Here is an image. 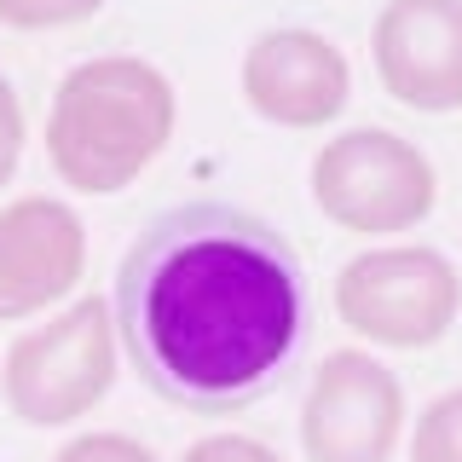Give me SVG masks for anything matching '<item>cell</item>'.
Instances as JSON below:
<instances>
[{
	"label": "cell",
	"instance_id": "obj_1",
	"mask_svg": "<svg viewBox=\"0 0 462 462\" xmlns=\"http://www.w3.org/2000/svg\"><path fill=\"white\" fill-rule=\"evenodd\" d=\"M116 329L168 404L231 416L278 393L307 353V266L260 214L191 202L151 220L122 254Z\"/></svg>",
	"mask_w": 462,
	"mask_h": 462
},
{
	"label": "cell",
	"instance_id": "obj_2",
	"mask_svg": "<svg viewBox=\"0 0 462 462\" xmlns=\"http://www.w3.org/2000/svg\"><path fill=\"white\" fill-rule=\"evenodd\" d=\"M173 81L144 58H87L52 93L47 156L87 197L127 191L173 139Z\"/></svg>",
	"mask_w": 462,
	"mask_h": 462
},
{
	"label": "cell",
	"instance_id": "obj_3",
	"mask_svg": "<svg viewBox=\"0 0 462 462\" xmlns=\"http://www.w3.org/2000/svg\"><path fill=\"white\" fill-rule=\"evenodd\" d=\"M433 197H439L433 162L387 127H353L312 156V202L341 231L365 237L411 231L433 214Z\"/></svg>",
	"mask_w": 462,
	"mask_h": 462
},
{
	"label": "cell",
	"instance_id": "obj_4",
	"mask_svg": "<svg viewBox=\"0 0 462 462\" xmlns=\"http://www.w3.org/2000/svg\"><path fill=\"white\" fill-rule=\"evenodd\" d=\"M336 312L353 336L375 346H433L462 312V278L439 249H365L336 278Z\"/></svg>",
	"mask_w": 462,
	"mask_h": 462
},
{
	"label": "cell",
	"instance_id": "obj_5",
	"mask_svg": "<svg viewBox=\"0 0 462 462\" xmlns=\"http://www.w3.org/2000/svg\"><path fill=\"white\" fill-rule=\"evenodd\" d=\"M116 382V324L98 295L29 329L6 353V404L29 428H64L87 416Z\"/></svg>",
	"mask_w": 462,
	"mask_h": 462
},
{
	"label": "cell",
	"instance_id": "obj_6",
	"mask_svg": "<svg viewBox=\"0 0 462 462\" xmlns=\"http://www.w3.org/2000/svg\"><path fill=\"white\" fill-rule=\"evenodd\" d=\"M404 428V387L370 353H329L300 404L307 462H387Z\"/></svg>",
	"mask_w": 462,
	"mask_h": 462
},
{
	"label": "cell",
	"instance_id": "obj_7",
	"mask_svg": "<svg viewBox=\"0 0 462 462\" xmlns=\"http://www.w3.org/2000/svg\"><path fill=\"white\" fill-rule=\"evenodd\" d=\"M370 52L382 87L404 110H462V0H387Z\"/></svg>",
	"mask_w": 462,
	"mask_h": 462
},
{
	"label": "cell",
	"instance_id": "obj_8",
	"mask_svg": "<svg viewBox=\"0 0 462 462\" xmlns=\"http://www.w3.org/2000/svg\"><path fill=\"white\" fill-rule=\"evenodd\" d=\"M243 98L260 122L324 127L353 98V69L336 41L312 29H272L243 52Z\"/></svg>",
	"mask_w": 462,
	"mask_h": 462
},
{
	"label": "cell",
	"instance_id": "obj_9",
	"mask_svg": "<svg viewBox=\"0 0 462 462\" xmlns=\"http://www.w3.org/2000/svg\"><path fill=\"white\" fill-rule=\"evenodd\" d=\"M87 266V226L58 197H18L0 208V312H47Z\"/></svg>",
	"mask_w": 462,
	"mask_h": 462
},
{
	"label": "cell",
	"instance_id": "obj_10",
	"mask_svg": "<svg viewBox=\"0 0 462 462\" xmlns=\"http://www.w3.org/2000/svg\"><path fill=\"white\" fill-rule=\"evenodd\" d=\"M411 462H462V387L457 393H439L416 416Z\"/></svg>",
	"mask_w": 462,
	"mask_h": 462
},
{
	"label": "cell",
	"instance_id": "obj_11",
	"mask_svg": "<svg viewBox=\"0 0 462 462\" xmlns=\"http://www.w3.org/2000/svg\"><path fill=\"white\" fill-rule=\"evenodd\" d=\"M105 6L110 0H0V23L6 29H64Z\"/></svg>",
	"mask_w": 462,
	"mask_h": 462
},
{
	"label": "cell",
	"instance_id": "obj_12",
	"mask_svg": "<svg viewBox=\"0 0 462 462\" xmlns=\"http://www.w3.org/2000/svg\"><path fill=\"white\" fill-rule=\"evenodd\" d=\"M52 462H156V457L139 439H127V433H81Z\"/></svg>",
	"mask_w": 462,
	"mask_h": 462
},
{
	"label": "cell",
	"instance_id": "obj_13",
	"mask_svg": "<svg viewBox=\"0 0 462 462\" xmlns=\"http://www.w3.org/2000/svg\"><path fill=\"white\" fill-rule=\"evenodd\" d=\"M185 462H283L272 445L249 439V433H208V439H197Z\"/></svg>",
	"mask_w": 462,
	"mask_h": 462
},
{
	"label": "cell",
	"instance_id": "obj_14",
	"mask_svg": "<svg viewBox=\"0 0 462 462\" xmlns=\"http://www.w3.org/2000/svg\"><path fill=\"white\" fill-rule=\"evenodd\" d=\"M18 156H23V105L12 93V81L0 76V185L18 173Z\"/></svg>",
	"mask_w": 462,
	"mask_h": 462
},
{
	"label": "cell",
	"instance_id": "obj_15",
	"mask_svg": "<svg viewBox=\"0 0 462 462\" xmlns=\"http://www.w3.org/2000/svg\"><path fill=\"white\" fill-rule=\"evenodd\" d=\"M0 324H6V312H0Z\"/></svg>",
	"mask_w": 462,
	"mask_h": 462
}]
</instances>
